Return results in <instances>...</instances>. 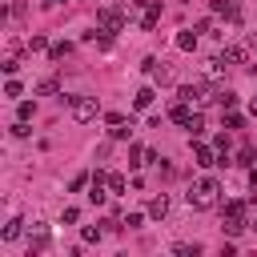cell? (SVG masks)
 Listing matches in <instances>:
<instances>
[{"label":"cell","mask_w":257,"mask_h":257,"mask_svg":"<svg viewBox=\"0 0 257 257\" xmlns=\"http://www.w3.org/2000/svg\"><path fill=\"white\" fill-rule=\"evenodd\" d=\"M217 197H221V185H217L213 177L193 181V185H189V193H185V201H189L193 209H213V205H217Z\"/></svg>","instance_id":"cell-1"},{"label":"cell","mask_w":257,"mask_h":257,"mask_svg":"<svg viewBox=\"0 0 257 257\" xmlns=\"http://www.w3.org/2000/svg\"><path fill=\"white\" fill-rule=\"evenodd\" d=\"M124 16H128V8H120V4L100 8V12H96V32H104V36L120 32V28H124Z\"/></svg>","instance_id":"cell-2"},{"label":"cell","mask_w":257,"mask_h":257,"mask_svg":"<svg viewBox=\"0 0 257 257\" xmlns=\"http://www.w3.org/2000/svg\"><path fill=\"white\" fill-rule=\"evenodd\" d=\"M68 108H72V120H76V124H88V120L100 116L96 96H68Z\"/></svg>","instance_id":"cell-3"},{"label":"cell","mask_w":257,"mask_h":257,"mask_svg":"<svg viewBox=\"0 0 257 257\" xmlns=\"http://www.w3.org/2000/svg\"><path fill=\"white\" fill-rule=\"evenodd\" d=\"M181 100L193 104V108H205L213 96H209V88H201V84H185V88H181Z\"/></svg>","instance_id":"cell-4"},{"label":"cell","mask_w":257,"mask_h":257,"mask_svg":"<svg viewBox=\"0 0 257 257\" xmlns=\"http://www.w3.org/2000/svg\"><path fill=\"white\" fill-rule=\"evenodd\" d=\"M48 249V229L36 221L32 229H28V257H36V253H44Z\"/></svg>","instance_id":"cell-5"},{"label":"cell","mask_w":257,"mask_h":257,"mask_svg":"<svg viewBox=\"0 0 257 257\" xmlns=\"http://www.w3.org/2000/svg\"><path fill=\"white\" fill-rule=\"evenodd\" d=\"M137 24L149 32V28H157L161 24V0H149L145 8H141V16H137Z\"/></svg>","instance_id":"cell-6"},{"label":"cell","mask_w":257,"mask_h":257,"mask_svg":"<svg viewBox=\"0 0 257 257\" xmlns=\"http://www.w3.org/2000/svg\"><path fill=\"white\" fill-rule=\"evenodd\" d=\"M217 157H221V153H217L213 145H193V165H201V169H209V165H221Z\"/></svg>","instance_id":"cell-7"},{"label":"cell","mask_w":257,"mask_h":257,"mask_svg":"<svg viewBox=\"0 0 257 257\" xmlns=\"http://www.w3.org/2000/svg\"><path fill=\"white\" fill-rule=\"evenodd\" d=\"M221 60H229V64H245V60H249V44H225Z\"/></svg>","instance_id":"cell-8"},{"label":"cell","mask_w":257,"mask_h":257,"mask_svg":"<svg viewBox=\"0 0 257 257\" xmlns=\"http://www.w3.org/2000/svg\"><path fill=\"white\" fill-rule=\"evenodd\" d=\"M197 36H201V32H197V28H181V32H177V40H173V44H177V48H181V52H193V48H197Z\"/></svg>","instance_id":"cell-9"},{"label":"cell","mask_w":257,"mask_h":257,"mask_svg":"<svg viewBox=\"0 0 257 257\" xmlns=\"http://www.w3.org/2000/svg\"><path fill=\"white\" fill-rule=\"evenodd\" d=\"M165 213H169V197L161 193V197L149 201V217H153V221H165Z\"/></svg>","instance_id":"cell-10"},{"label":"cell","mask_w":257,"mask_h":257,"mask_svg":"<svg viewBox=\"0 0 257 257\" xmlns=\"http://www.w3.org/2000/svg\"><path fill=\"white\" fill-rule=\"evenodd\" d=\"M153 100H157V88H153V84H145V88H137V96H133V104H137V108H149Z\"/></svg>","instance_id":"cell-11"},{"label":"cell","mask_w":257,"mask_h":257,"mask_svg":"<svg viewBox=\"0 0 257 257\" xmlns=\"http://www.w3.org/2000/svg\"><path fill=\"white\" fill-rule=\"evenodd\" d=\"M20 233H24V221H20V217H8V225L0 229V237H4V241H16Z\"/></svg>","instance_id":"cell-12"},{"label":"cell","mask_w":257,"mask_h":257,"mask_svg":"<svg viewBox=\"0 0 257 257\" xmlns=\"http://www.w3.org/2000/svg\"><path fill=\"white\" fill-rule=\"evenodd\" d=\"M137 165H149V149H141V145L128 149V169H137Z\"/></svg>","instance_id":"cell-13"},{"label":"cell","mask_w":257,"mask_h":257,"mask_svg":"<svg viewBox=\"0 0 257 257\" xmlns=\"http://www.w3.org/2000/svg\"><path fill=\"white\" fill-rule=\"evenodd\" d=\"M221 72H225V60H221V56H213V60H205V76H209V80H217Z\"/></svg>","instance_id":"cell-14"},{"label":"cell","mask_w":257,"mask_h":257,"mask_svg":"<svg viewBox=\"0 0 257 257\" xmlns=\"http://www.w3.org/2000/svg\"><path fill=\"white\" fill-rule=\"evenodd\" d=\"M169 116H173L177 124H189V116H193V112H189V104L181 100V104H173V108H169Z\"/></svg>","instance_id":"cell-15"},{"label":"cell","mask_w":257,"mask_h":257,"mask_svg":"<svg viewBox=\"0 0 257 257\" xmlns=\"http://www.w3.org/2000/svg\"><path fill=\"white\" fill-rule=\"evenodd\" d=\"M104 229H108V221H104V225H84V233H80V237L92 245V241H100V237H104Z\"/></svg>","instance_id":"cell-16"},{"label":"cell","mask_w":257,"mask_h":257,"mask_svg":"<svg viewBox=\"0 0 257 257\" xmlns=\"http://www.w3.org/2000/svg\"><path fill=\"white\" fill-rule=\"evenodd\" d=\"M104 197H108V193H104V181H92V189H88V201H92V205H104Z\"/></svg>","instance_id":"cell-17"},{"label":"cell","mask_w":257,"mask_h":257,"mask_svg":"<svg viewBox=\"0 0 257 257\" xmlns=\"http://www.w3.org/2000/svg\"><path fill=\"white\" fill-rule=\"evenodd\" d=\"M225 217H233V221H245V201H229V205H225Z\"/></svg>","instance_id":"cell-18"},{"label":"cell","mask_w":257,"mask_h":257,"mask_svg":"<svg viewBox=\"0 0 257 257\" xmlns=\"http://www.w3.org/2000/svg\"><path fill=\"white\" fill-rule=\"evenodd\" d=\"M56 88H60V80H56V76H48V80H40V84H36V92H40V96H52Z\"/></svg>","instance_id":"cell-19"},{"label":"cell","mask_w":257,"mask_h":257,"mask_svg":"<svg viewBox=\"0 0 257 257\" xmlns=\"http://www.w3.org/2000/svg\"><path fill=\"white\" fill-rule=\"evenodd\" d=\"M217 104H221V108H233V104H237V92H233V88H221V92H217Z\"/></svg>","instance_id":"cell-20"},{"label":"cell","mask_w":257,"mask_h":257,"mask_svg":"<svg viewBox=\"0 0 257 257\" xmlns=\"http://www.w3.org/2000/svg\"><path fill=\"white\" fill-rule=\"evenodd\" d=\"M185 128H189V133H193V137H201V133H205V116H201V112H193V116H189V124H185Z\"/></svg>","instance_id":"cell-21"},{"label":"cell","mask_w":257,"mask_h":257,"mask_svg":"<svg viewBox=\"0 0 257 257\" xmlns=\"http://www.w3.org/2000/svg\"><path fill=\"white\" fill-rule=\"evenodd\" d=\"M241 124H245V116L233 112V108H225V128H241Z\"/></svg>","instance_id":"cell-22"},{"label":"cell","mask_w":257,"mask_h":257,"mask_svg":"<svg viewBox=\"0 0 257 257\" xmlns=\"http://www.w3.org/2000/svg\"><path fill=\"white\" fill-rule=\"evenodd\" d=\"M76 221H80V209H76V205H68V209L60 213V225H76Z\"/></svg>","instance_id":"cell-23"},{"label":"cell","mask_w":257,"mask_h":257,"mask_svg":"<svg viewBox=\"0 0 257 257\" xmlns=\"http://www.w3.org/2000/svg\"><path fill=\"white\" fill-rule=\"evenodd\" d=\"M173 253H181V257H197V253H201V245H197V241H193V245H185V241H181V245H173Z\"/></svg>","instance_id":"cell-24"},{"label":"cell","mask_w":257,"mask_h":257,"mask_svg":"<svg viewBox=\"0 0 257 257\" xmlns=\"http://www.w3.org/2000/svg\"><path fill=\"white\" fill-rule=\"evenodd\" d=\"M68 52H72V44H52V48H48V56H52V60H64Z\"/></svg>","instance_id":"cell-25"},{"label":"cell","mask_w":257,"mask_h":257,"mask_svg":"<svg viewBox=\"0 0 257 257\" xmlns=\"http://www.w3.org/2000/svg\"><path fill=\"white\" fill-rule=\"evenodd\" d=\"M108 193H124V177L120 173H108Z\"/></svg>","instance_id":"cell-26"},{"label":"cell","mask_w":257,"mask_h":257,"mask_svg":"<svg viewBox=\"0 0 257 257\" xmlns=\"http://www.w3.org/2000/svg\"><path fill=\"white\" fill-rule=\"evenodd\" d=\"M28 48H32V52H44V48H48V40L36 32V36H28Z\"/></svg>","instance_id":"cell-27"},{"label":"cell","mask_w":257,"mask_h":257,"mask_svg":"<svg viewBox=\"0 0 257 257\" xmlns=\"http://www.w3.org/2000/svg\"><path fill=\"white\" fill-rule=\"evenodd\" d=\"M84 185H92V177H88V173H76V177H72V185H68V189H72V193H76V189H84Z\"/></svg>","instance_id":"cell-28"},{"label":"cell","mask_w":257,"mask_h":257,"mask_svg":"<svg viewBox=\"0 0 257 257\" xmlns=\"http://www.w3.org/2000/svg\"><path fill=\"white\" fill-rule=\"evenodd\" d=\"M32 112H36V104L32 100H20V120H32Z\"/></svg>","instance_id":"cell-29"},{"label":"cell","mask_w":257,"mask_h":257,"mask_svg":"<svg viewBox=\"0 0 257 257\" xmlns=\"http://www.w3.org/2000/svg\"><path fill=\"white\" fill-rule=\"evenodd\" d=\"M28 133H32V128H28V120H16V124H12V137H20V141H24Z\"/></svg>","instance_id":"cell-30"},{"label":"cell","mask_w":257,"mask_h":257,"mask_svg":"<svg viewBox=\"0 0 257 257\" xmlns=\"http://www.w3.org/2000/svg\"><path fill=\"white\" fill-rule=\"evenodd\" d=\"M128 133H133V124H128V128H124V120H120V124H112V141H124Z\"/></svg>","instance_id":"cell-31"},{"label":"cell","mask_w":257,"mask_h":257,"mask_svg":"<svg viewBox=\"0 0 257 257\" xmlns=\"http://www.w3.org/2000/svg\"><path fill=\"white\" fill-rule=\"evenodd\" d=\"M124 225H128V229H141V225H145V213H128Z\"/></svg>","instance_id":"cell-32"},{"label":"cell","mask_w":257,"mask_h":257,"mask_svg":"<svg viewBox=\"0 0 257 257\" xmlns=\"http://www.w3.org/2000/svg\"><path fill=\"white\" fill-rule=\"evenodd\" d=\"M0 68H4V72H8V76H12V72H16V68H20V60H16V56H4V64H0Z\"/></svg>","instance_id":"cell-33"},{"label":"cell","mask_w":257,"mask_h":257,"mask_svg":"<svg viewBox=\"0 0 257 257\" xmlns=\"http://www.w3.org/2000/svg\"><path fill=\"white\" fill-rule=\"evenodd\" d=\"M20 92H24L20 80H8V84H4V96H20Z\"/></svg>","instance_id":"cell-34"},{"label":"cell","mask_w":257,"mask_h":257,"mask_svg":"<svg viewBox=\"0 0 257 257\" xmlns=\"http://www.w3.org/2000/svg\"><path fill=\"white\" fill-rule=\"evenodd\" d=\"M237 165H253V149H249V145L237 153Z\"/></svg>","instance_id":"cell-35"},{"label":"cell","mask_w":257,"mask_h":257,"mask_svg":"<svg viewBox=\"0 0 257 257\" xmlns=\"http://www.w3.org/2000/svg\"><path fill=\"white\" fill-rule=\"evenodd\" d=\"M249 112H253V116H257V96H253V100H249Z\"/></svg>","instance_id":"cell-36"},{"label":"cell","mask_w":257,"mask_h":257,"mask_svg":"<svg viewBox=\"0 0 257 257\" xmlns=\"http://www.w3.org/2000/svg\"><path fill=\"white\" fill-rule=\"evenodd\" d=\"M253 229H257V225H253Z\"/></svg>","instance_id":"cell-37"}]
</instances>
